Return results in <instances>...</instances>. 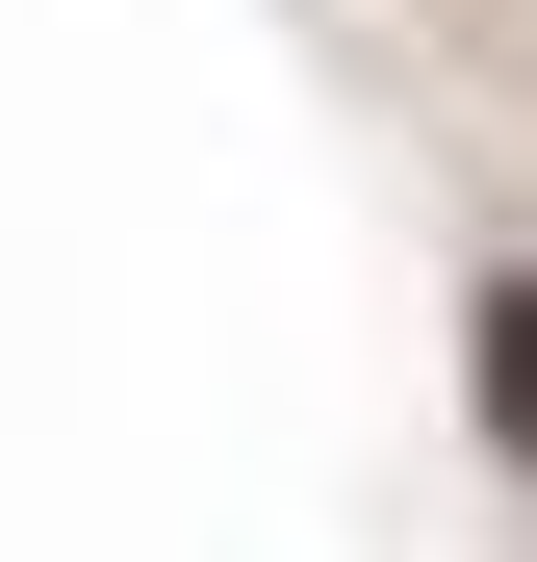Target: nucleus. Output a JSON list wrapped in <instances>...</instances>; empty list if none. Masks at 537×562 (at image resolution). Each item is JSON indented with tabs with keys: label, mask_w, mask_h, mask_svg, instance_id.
Instances as JSON below:
<instances>
[{
	"label": "nucleus",
	"mask_w": 537,
	"mask_h": 562,
	"mask_svg": "<svg viewBox=\"0 0 537 562\" xmlns=\"http://www.w3.org/2000/svg\"><path fill=\"white\" fill-rule=\"evenodd\" d=\"M461 358H486V435L537 460V281H486V307H461Z\"/></svg>",
	"instance_id": "obj_1"
}]
</instances>
